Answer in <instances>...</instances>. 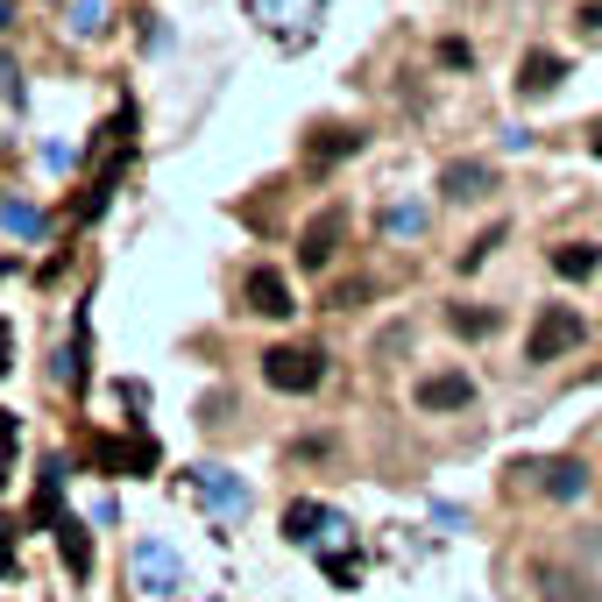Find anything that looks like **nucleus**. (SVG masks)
Returning a JSON list of instances; mask_svg holds the SVG:
<instances>
[{
  "mask_svg": "<svg viewBox=\"0 0 602 602\" xmlns=\"http://www.w3.org/2000/svg\"><path fill=\"white\" fill-rule=\"evenodd\" d=\"M326 8H334V0H248V22H256L263 36H277L284 50H305L319 36Z\"/></svg>",
  "mask_w": 602,
  "mask_h": 602,
  "instance_id": "nucleus-1",
  "label": "nucleus"
},
{
  "mask_svg": "<svg viewBox=\"0 0 602 602\" xmlns=\"http://www.w3.org/2000/svg\"><path fill=\"white\" fill-rule=\"evenodd\" d=\"M128 581H135L142 595H178V589H185L178 546H164V539H135V546H128Z\"/></svg>",
  "mask_w": 602,
  "mask_h": 602,
  "instance_id": "nucleus-2",
  "label": "nucleus"
},
{
  "mask_svg": "<svg viewBox=\"0 0 602 602\" xmlns=\"http://www.w3.org/2000/svg\"><path fill=\"white\" fill-rule=\"evenodd\" d=\"M263 383H269V391L305 397V391H319V383H326V355H313V347H269V355H263Z\"/></svg>",
  "mask_w": 602,
  "mask_h": 602,
  "instance_id": "nucleus-3",
  "label": "nucleus"
},
{
  "mask_svg": "<svg viewBox=\"0 0 602 602\" xmlns=\"http://www.w3.org/2000/svg\"><path fill=\"white\" fill-rule=\"evenodd\" d=\"M191 496H199V511L220 517V524H241L248 517V482L235 468H191Z\"/></svg>",
  "mask_w": 602,
  "mask_h": 602,
  "instance_id": "nucleus-4",
  "label": "nucleus"
},
{
  "mask_svg": "<svg viewBox=\"0 0 602 602\" xmlns=\"http://www.w3.org/2000/svg\"><path fill=\"white\" fill-rule=\"evenodd\" d=\"M581 313H568V305H553V313H539V326H532V341H524V362L532 368H546V362H560L568 347H581Z\"/></svg>",
  "mask_w": 602,
  "mask_h": 602,
  "instance_id": "nucleus-5",
  "label": "nucleus"
},
{
  "mask_svg": "<svg viewBox=\"0 0 602 602\" xmlns=\"http://www.w3.org/2000/svg\"><path fill=\"white\" fill-rule=\"evenodd\" d=\"M241 298H248V313H263V319H290V313H298V305H290V284L277 277V269H248Z\"/></svg>",
  "mask_w": 602,
  "mask_h": 602,
  "instance_id": "nucleus-6",
  "label": "nucleus"
},
{
  "mask_svg": "<svg viewBox=\"0 0 602 602\" xmlns=\"http://www.w3.org/2000/svg\"><path fill=\"white\" fill-rule=\"evenodd\" d=\"M490 185H496V170H490V164H446V170H440V191H446L454 206L490 199Z\"/></svg>",
  "mask_w": 602,
  "mask_h": 602,
  "instance_id": "nucleus-7",
  "label": "nucleus"
},
{
  "mask_svg": "<svg viewBox=\"0 0 602 602\" xmlns=\"http://www.w3.org/2000/svg\"><path fill=\"white\" fill-rule=\"evenodd\" d=\"M468 404H475L468 376H425L418 383V412H468Z\"/></svg>",
  "mask_w": 602,
  "mask_h": 602,
  "instance_id": "nucleus-8",
  "label": "nucleus"
},
{
  "mask_svg": "<svg viewBox=\"0 0 602 602\" xmlns=\"http://www.w3.org/2000/svg\"><path fill=\"white\" fill-rule=\"evenodd\" d=\"M100 461H107V468H121V475H157V446H149L142 433H128V440H100Z\"/></svg>",
  "mask_w": 602,
  "mask_h": 602,
  "instance_id": "nucleus-9",
  "label": "nucleus"
},
{
  "mask_svg": "<svg viewBox=\"0 0 602 602\" xmlns=\"http://www.w3.org/2000/svg\"><path fill=\"white\" fill-rule=\"evenodd\" d=\"M86 341H92V313L79 305V319H71V341H65V355H57V383H65V391H86Z\"/></svg>",
  "mask_w": 602,
  "mask_h": 602,
  "instance_id": "nucleus-10",
  "label": "nucleus"
},
{
  "mask_svg": "<svg viewBox=\"0 0 602 602\" xmlns=\"http://www.w3.org/2000/svg\"><path fill=\"white\" fill-rule=\"evenodd\" d=\"M50 524H57V553H65L71 581H86V574H92V539H86V524H79V517H65V511H57Z\"/></svg>",
  "mask_w": 602,
  "mask_h": 602,
  "instance_id": "nucleus-11",
  "label": "nucleus"
},
{
  "mask_svg": "<svg viewBox=\"0 0 602 602\" xmlns=\"http://www.w3.org/2000/svg\"><path fill=\"white\" fill-rule=\"evenodd\" d=\"M539 490L546 496H560V503H574V496H589V468H581V461H539Z\"/></svg>",
  "mask_w": 602,
  "mask_h": 602,
  "instance_id": "nucleus-12",
  "label": "nucleus"
},
{
  "mask_svg": "<svg viewBox=\"0 0 602 602\" xmlns=\"http://www.w3.org/2000/svg\"><path fill=\"white\" fill-rule=\"evenodd\" d=\"M539 602H595V589H589V574H574V568H546L539 574Z\"/></svg>",
  "mask_w": 602,
  "mask_h": 602,
  "instance_id": "nucleus-13",
  "label": "nucleus"
},
{
  "mask_svg": "<svg viewBox=\"0 0 602 602\" xmlns=\"http://www.w3.org/2000/svg\"><path fill=\"white\" fill-rule=\"evenodd\" d=\"M334 241H341V220L326 213V220H313V227H305V241H298V263H305V269H326V263H334Z\"/></svg>",
  "mask_w": 602,
  "mask_h": 602,
  "instance_id": "nucleus-14",
  "label": "nucleus"
},
{
  "mask_svg": "<svg viewBox=\"0 0 602 602\" xmlns=\"http://www.w3.org/2000/svg\"><path fill=\"white\" fill-rule=\"evenodd\" d=\"M319 503H290V511H284V539H290V546H313V539H319Z\"/></svg>",
  "mask_w": 602,
  "mask_h": 602,
  "instance_id": "nucleus-15",
  "label": "nucleus"
},
{
  "mask_svg": "<svg viewBox=\"0 0 602 602\" xmlns=\"http://www.w3.org/2000/svg\"><path fill=\"white\" fill-rule=\"evenodd\" d=\"M0 227L22 235V241H36V235H43V213H36L29 199H0Z\"/></svg>",
  "mask_w": 602,
  "mask_h": 602,
  "instance_id": "nucleus-16",
  "label": "nucleus"
},
{
  "mask_svg": "<svg viewBox=\"0 0 602 602\" xmlns=\"http://www.w3.org/2000/svg\"><path fill=\"white\" fill-rule=\"evenodd\" d=\"M560 71H568V65H560V57H546V50H539V57H524L517 86H524V92H553V86H560Z\"/></svg>",
  "mask_w": 602,
  "mask_h": 602,
  "instance_id": "nucleus-17",
  "label": "nucleus"
},
{
  "mask_svg": "<svg viewBox=\"0 0 602 602\" xmlns=\"http://www.w3.org/2000/svg\"><path fill=\"white\" fill-rule=\"evenodd\" d=\"M595 248L589 241H568V248H553V269H560V277H595Z\"/></svg>",
  "mask_w": 602,
  "mask_h": 602,
  "instance_id": "nucleus-18",
  "label": "nucleus"
},
{
  "mask_svg": "<svg viewBox=\"0 0 602 602\" xmlns=\"http://www.w3.org/2000/svg\"><path fill=\"white\" fill-rule=\"evenodd\" d=\"M383 235H397V241L425 235V206H391V213H383Z\"/></svg>",
  "mask_w": 602,
  "mask_h": 602,
  "instance_id": "nucleus-19",
  "label": "nucleus"
},
{
  "mask_svg": "<svg viewBox=\"0 0 602 602\" xmlns=\"http://www.w3.org/2000/svg\"><path fill=\"white\" fill-rule=\"evenodd\" d=\"M107 29V0H71V36H100Z\"/></svg>",
  "mask_w": 602,
  "mask_h": 602,
  "instance_id": "nucleus-20",
  "label": "nucleus"
},
{
  "mask_svg": "<svg viewBox=\"0 0 602 602\" xmlns=\"http://www.w3.org/2000/svg\"><path fill=\"white\" fill-rule=\"evenodd\" d=\"M326 574H334V589H355V581H362V553H334V560H326Z\"/></svg>",
  "mask_w": 602,
  "mask_h": 602,
  "instance_id": "nucleus-21",
  "label": "nucleus"
},
{
  "mask_svg": "<svg viewBox=\"0 0 602 602\" xmlns=\"http://www.w3.org/2000/svg\"><path fill=\"white\" fill-rule=\"evenodd\" d=\"M14 440H22V433H14V418L0 412V490H8V468H14Z\"/></svg>",
  "mask_w": 602,
  "mask_h": 602,
  "instance_id": "nucleus-22",
  "label": "nucleus"
},
{
  "mask_svg": "<svg viewBox=\"0 0 602 602\" xmlns=\"http://www.w3.org/2000/svg\"><path fill=\"white\" fill-rule=\"evenodd\" d=\"M496 326V313H454V334H468V341H482Z\"/></svg>",
  "mask_w": 602,
  "mask_h": 602,
  "instance_id": "nucleus-23",
  "label": "nucleus"
},
{
  "mask_svg": "<svg viewBox=\"0 0 602 602\" xmlns=\"http://www.w3.org/2000/svg\"><path fill=\"white\" fill-rule=\"evenodd\" d=\"M0 100H8V107H22V79H14V65H8V57H0Z\"/></svg>",
  "mask_w": 602,
  "mask_h": 602,
  "instance_id": "nucleus-24",
  "label": "nucleus"
},
{
  "mask_svg": "<svg viewBox=\"0 0 602 602\" xmlns=\"http://www.w3.org/2000/svg\"><path fill=\"white\" fill-rule=\"evenodd\" d=\"M0 574H14V524H0Z\"/></svg>",
  "mask_w": 602,
  "mask_h": 602,
  "instance_id": "nucleus-25",
  "label": "nucleus"
},
{
  "mask_svg": "<svg viewBox=\"0 0 602 602\" xmlns=\"http://www.w3.org/2000/svg\"><path fill=\"white\" fill-rule=\"evenodd\" d=\"M581 29H589V36H602V8H581Z\"/></svg>",
  "mask_w": 602,
  "mask_h": 602,
  "instance_id": "nucleus-26",
  "label": "nucleus"
},
{
  "mask_svg": "<svg viewBox=\"0 0 602 602\" xmlns=\"http://www.w3.org/2000/svg\"><path fill=\"white\" fill-rule=\"evenodd\" d=\"M0 376H8V326H0Z\"/></svg>",
  "mask_w": 602,
  "mask_h": 602,
  "instance_id": "nucleus-27",
  "label": "nucleus"
},
{
  "mask_svg": "<svg viewBox=\"0 0 602 602\" xmlns=\"http://www.w3.org/2000/svg\"><path fill=\"white\" fill-rule=\"evenodd\" d=\"M8 14H14V8H8V0H0V29H8Z\"/></svg>",
  "mask_w": 602,
  "mask_h": 602,
  "instance_id": "nucleus-28",
  "label": "nucleus"
},
{
  "mask_svg": "<svg viewBox=\"0 0 602 602\" xmlns=\"http://www.w3.org/2000/svg\"><path fill=\"white\" fill-rule=\"evenodd\" d=\"M595 149H602V142H595Z\"/></svg>",
  "mask_w": 602,
  "mask_h": 602,
  "instance_id": "nucleus-29",
  "label": "nucleus"
}]
</instances>
